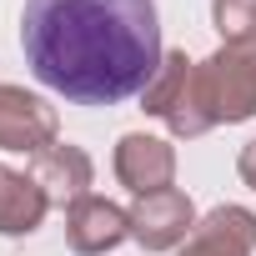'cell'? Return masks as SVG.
<instances>
[{
    "label": "cell",
    "instance_id": "2",
    "mask_svg": "<svg viewBox=\"0 0 256 256\" xmlns=\"http://www.w3.org/2000/svg\"><path fill=\"white\" fill-rule=\"evenodd\" d=\"M256 116V46H221L191 66V80L166 116L171 136L196 141L216 126H241Z\"/></svg>",
    "mask_w": 256,
    "mask_h": 256
},
{
    "label": "cell",
    "instance_id": "12",
    "mask_svg": "<svg viewBox=\"0 0 256 256\" xmlns=\"http://www.w3.org/2000/svg\"><path fill=\"white\" fill-rule=\"evenodd\" d=\"M236 176L256 191V141H246V146H241V156H236Z\"/></svg>",
    "mask_w": 256,
    "mask_h": 256
},
{
    "label": "cell",
    "instance_id": "7",
    "mask_svg": "<svg viewBox=\"0 0 256 256\" xmlns=\"http://www.w3.org/2000/svg\"><path fill=\"white\" fill-rule=\"evenodd\" d=\"M30 181L46 191L50 206H76V201L90 196V186H96V161H90L80 146L56 141V146H46L40 156H30Z\"/></svg>",
    "mask_w": 256,
    "mask_h": 256
},
{
    "label": "cell",
    "instance_id": "8",
    "mask_svg": "<svg viewBox=\"0 0 256 256\" xmlns=\"http://www.w3.org/2000/svg\"><path fill=\"white\" fill-rule=\"evenodd\" d=\"M256 251V211L246 206H211L196 231L176 246V256H251Z\"/></svg>",
    "mask_w": 256,
    "mask_h": 256
},
{
    "label": "cell",
    "instance_id": "6",
    "mask_svg": "<svg viewBox=\"0 0 256 256\" xmlns=\"http://www.w3.org/2000/svg\"><path fill=\"white\" fill-rule=\"evenodd\" d=\"M131 236V211H120L106 196H80L76 206H66V246L76 256H106Z\"/></svg>",
    "mask_w": 256,
    "mask_h": 256
},
{
    "label": "cell",
    "instance_id": "10",
    "mask_svg": "<svg viewBox=\"0 0 256 256\" xmlns=\"http://www.w3.org/2000/svg\"><path fill=\"white\" fill-rule=\"evenodd\" d=\"M191 66H196V60H186V50H166V56H161V66H156V76H151V80H146V90H141V110L166 120V116L176 110V100H181L186 80H191Z\"/></svg>",
    "mask_w": 256,
    "mask_h": 256
},
{
    "label": "cell",
    "instance_id": "4",
    "mask_svg": "<svg viewBox=\"0 0 256 256\" xmlns=\"http://www.w3.org/2000/svg\"><path fill=\"white\" fill-rule=\"evenodd\" d=\"M196 206L181 186H166V191H151V196H136L131 206V241H141L146 251H176L191 231H196Z\"/></svg>",
    "mask_w": 256,
    "mask_h": 256
},
{
    "label": "cell",
    "instance_id": "11",
    "mask_svg": "<svg viewBox=\"0 0 256 256\" xmlns=\"http://www.w3.org/2000/svg\"><path fill=\"white\" fill-rule=\"evenodd\" d=\"M211 26L226 46H256V0H211Z\"/></svg>",
    "mask_w": 256,
    "mask_h": 256
},
{
    "label": "cell",
    "instance_id": "9",
    "mask_svg": "<svg viewBox=\"0 0 256 256\" xmlns=\"http://www.w3.org/2000/svg\"><path fill=\"white\" fill-rule=\"evenodd\" d=\"M50 201L46 191L30 181V171H10L0 161V236H30L40 231Z\"/></svg>",
    "mask_w": 256,
    "mask_h": 256
},
{
    "label": "cell",
    "instance_id": "3",
    "mask_svg": "<svg viewBox=\"0 0 256 256\" xmlns=\"http://www.w3.org/2000/svg\"><path fill=\"white\" fill-rule=\"evenodd\" d=\"M60 136V116L46 96L0 80V151L16 156H40L46 146H56Z\"/></svg>",
    "mask_w": 256,
    "mask_h": 256
},
{
    "label": "cell",
    "instance_id": "5",
    "mask_svg": "<svg viewBox=\"0 0 256 256\" xmlns=\"http://www.w3.org/2000/svg\"><path fill=\"white\" fill-rule=\"evenodd\" d=\"M110 166H116V181L131 196H151V191L176 186V146L161 141V136H146V131L120 136Z\"/></svg>",
    "mask_w": 256,
    "mask_h": 256
},
{
    "label": "cell",
    "instance_id": "1",
    "mask_svg": "<svg viewBox=\"0 0 256 256\" xmlns=\"http://www.w3.org/2000/svg\"><path fill=\"white\" fill-rule=\"evenodd\" d=\"M30 76L76 106H120L146 90L166 46L156 0H26Z\"/></svg>",
    "mask_w": 256,
    "mask_h": 256
}]
</instances>
